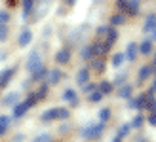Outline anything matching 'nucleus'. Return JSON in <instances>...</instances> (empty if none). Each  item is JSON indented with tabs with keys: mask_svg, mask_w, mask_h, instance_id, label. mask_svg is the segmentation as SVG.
<instances>
[{
	"mask_svg": "<svg viewBox=\"0 0 156 142\" xmlns=\"http://www.w3.org/2000/svg\"><path fill=\"white\" fill-rule=\"evenodd\" d=\"M48 6H50V0H42L40 4H38V8L34 6V10L33 12H36L34 13V21H40L44 15H46V10H48Z\"/></svg>",
	"mask_w": 156,
	"mask_h": 142,
	"instance_id": "nucleus-8",
	"label": "nucleus"
},
{
	"mask_svg": "<svg viewBox=\"0 0 156 142\" xmlns=\"http://www.w3.org/2000/svg\"><path fill=\"white\" fill-rule=\"evenodd\" d=\"M36 2H38V0H23V17H25V19L33 13Z\"/></svg>",
	"mask_w": 156,
	"mask_h": 142,
	"instance_id": "nucleus-12",
	"label": "nucleus"
},
{
	"mask_svg": "<svg viewBox=\"0 0 156 142\" xmlns=\"http://www.w3.org/2000/svg\"><path fill=\"white\" fill-rule=\"evenodd\" d=\"M2 102H4V106H15L19 102V93H8Z\"/></svg>",
	"mask_w": 156,
	"mask_h": 142,
	"instance_id": "nucleus-17",
	"label": "nucleus"
},
{
	"mask_svg": "<svg viewBox=\"0 0 156 142\" xmlns=\"http://www.w3.org/2000/svg\"><path fill=\"white\" fill-rule=\"evenodd\" d=\"M13 74H15V66L2 70V72H0V87H4V85H8V82H10L12 78H13Z\"/></svg>",
	"mask_w": 156,
	"mask_h": 142,
	"instance_id": "nucleus-9",
	"label": "nucleus"
},
{
	"mask_svg": "<svg viewBox=\"0 0 156 142\" xmlns=\"http://www.w3.org/2000/svg\"><path fill=\"white\" fill-rule=\"evenodd\" d=\"M151 40H152V42H156V25L151 29Z\"/></svg>",
	"mask_w": 156,
	"mask_h": 142,
	"instance_id": "nucleus-41",
	"label": "nucleus"
},
{
	"mask_svg": "<svg viewBox=\"0 0 156 142\" xmlns=\"http://www.w3.org/2000/svg\"><path fill=\"white\" fill-rule=\"evenodd\" d=\"M131 93H133V87H131V85H128V83H122L120 89H118V97H120V99H129Z\"/></svg>",
	"mask_w": 156,
	"mask_h": 142,
	"instance_id": "nucleus-18",
	"label": "nucleus"
},
{
	"mask_svg": "<svg viewBox=\"0 0 156 142\" xmlns=\"http://www.w3.org/2000/svg\"><path fill=\"white\" fill-rule=\"evenodd\" d=\"M55 61L59 63V65H65V63H69V61H71V49H67V47L59 49L57 55H55Z\"/></svg>",
	"mask_w": 156,
	"mask_h": 142,
	"instance_id": "nucleus-11",
	"label": "nucleus"
},
{
	"mask_svg": "<svg viewBox=\"0 0 156 142\" xmlns=\"http://www.w3.org/2000/svg\"><path fill=\"white\" fill-rule=\"evenodd\" d=\"M33 142H51V137L48 135V133H40V135H36Z\"/></svg>",
	"mask_w": 156,
	"mask_h": 142,
	"instance_id": "nucleus-33",
	"label": "nucleus"
},
{
	"mask_svg": "<svg viewBox=\"0 0 156 142\" xmlns=\"http://www.w3.org/2000/svg\"><path fill=\"white\" fill-rule=\"evenodd\" d=\"M126 23V13H114L112 17H111V27H120V25H124Z\"/></svg>",
	"mask_w": 156,
	"mask_h": 142,
	"instance_id": "nucleus-19",
	"label": "nucleus"
},
{
	"mask_svg": "<svg viewBox=\"0 0 156 142\" xmlns=\"http://www.w3.org/2000/svg\"><path fill=\"white\" fill-rule=\"evenodd\" d=\"M8 21H10V13L2 10V12H0V25H6Z\"/></svg>",
	"mask_w": 156,
	"mask_h": 142,
	"instance_id": "nucleus-35",
	"label": "nucleus"
},
{
	"mask_svg": "<svg viewBox=\"0 0 156 142\" xmlns=\"http://www.w3.org/2000/svg\"><path fill=\"white\" fill-rule=\"evenodd\" d=\"M91 47H93V55L95 57H103L111 49V46H107L105 42H95V44H91Z\"/></svg>",
	"mask_w": 156,
	"mask_h": 142,
	"instance_id": "nucleus-7",
	"label": "nucleus"
},
{
	"mask_svg": "<svg viewBox=\"0 0 156 142\" xmlns=\"http://www.w3.org/2000/svg\"><path fill=\"white\" fill-rule=\"evenodd\" d=\"M67 131H69V125H61V129H59V133H63V135H65Z\"/></svg>",
	"mask_w": 156,
	"mask_h": 142,
	"instance_id": "nucleus-43",
	"label": "nucleus"
},
{
	"mask_svg": "<svg viewBox=\"0 0 156 142\" xmlns=\"http://www.w3.org/2000/svg\"><path fill=\"white\" fill-rule=\"evenodd\" d=\"M63 100H65V102H71L73 106H78V99H76L74 89H65V93H63Z\"/></svg>",
	"mask_w": 156,
	"mask_h": 142,
	"instance_id": "nucleus-16",
	"label": "nucleus"
},
{
	"mask_svg": "<svg viewBox=\"0 0 156 142\" xmlns=\"http://www.w3.org/2000/svg\"><path fill=\"white\" fill-rule=\"evenodd\" d=\"M137 51L143 53V55H149L152 51V40H151V38H147V40H143L141 44H139L137 46Z\"/></svg>",
	"mask_w": 156,
	"mask_h": 142,
	"instance_id": "nucleus-14",
	"label": "nucleus"
},
{
	"mask_svg": "<svg viewBox=\"0 0 156 142\" xmlns=\"http://www.w3.org/2000/svg\"><path fill=\"white\" fill-rule=\"evenodd\" d=\"M124 61H126V57H124V53H116L114 57H112V66H116V68H118V66L122 65Z\"/></svg>",
	"mask_w": 156,
	"mask_h": 142,
	"instance_id": "nucleus-31",
	"label": "nucleus"
},
{
	"mask_svg": "<svg viewBox=\"0 0 156 142\" xmlns=\"http://www.w3.org/2000/svg\"><path fill=\"white\" fill-rule=\"evenodd\" d=\"M108 117H111V110H108V108H101L99 110V121L101 123H107Z\"/></svg>",
	"mask_w": 156,
	"mask_h": 142,
	"instance_id": "nucleus-28",
	"label": "nucleus"
},
{
	"mask_svg": "<svg viewBox=\"0 0 156 142\" xmlns=\"http://www.w3.org/2000/svg\"><path fill=\"white\" fill-rule=\"evenodd\" d=\"M8 38V27L6 25H0V42H4Z\"/></svg>",
	"mask_w": 156,
	"mask_h": 142,
	"instance_id": "nucleus-38",
	"label": "nucleus"
},
{
	"mask_svg": "<svg viewBox=\"0 0 156 142\" xmlns=\"http://www.w3.org/2000/svg\"><path fill=\"white\" fill-rule=\"evenodd\" d=\"M149 93H152V95L156 93V80H154V83H152V87H151V91H149Z\"/></svg>",
	"mask_w": 156,
	"mask_h": 142,
	"instance_id": "nucleus-44",
	"label": "nucleus"
},
{
	"mask_svg": "<svg viewBox=\"0 0 156 142\" xmlns=\"http://www.w3.org/2000/svg\"><path fill=\"white\" fill-rule=\"evenodd\" d=\"M17 42H19V47H27L30 42H33V30H30V29H23L19 38H17Z\"/></svg>",
	"mask_w": 156,
	"mask_h": 142,
	"instance_id": "nucleus-5",
	"label": "nucleus"
},
{
	"mask_svg": "<svg viewBox=\"0 0 156 142\" xmlns=\"http://www.w3.org/2000/svg\"><path fill=\"white\" fill-rule=\"evenodd\" d=\"M91 66L97 70V72H103L105 70V61H103V57H95L91 61Z\"/></svg>",
	"mask_w": 156,
	"mask_h": 142,
	"instance_id": "nucleus-23",
	"label": "nucleus"
},
{
	"mask_svg": "<svg viewBox=\"0 0 156 142\" xmlns=\"http://www.w3.org/2000/svg\"><path fill=\"white\" fill-rule=\"evenodd\" d=\"M97 89L103 93V95H107V93H111V91H112V83H111V82H103Z\"/></svg>",
	"mask_w": 156,
	"mask_h": 142,
	"instance_id": "nucleus-32",
	"label": "nucleus"
},
{
	"mask_svg": "<svg viewBox=\"0 0 156 142\" xmlns=\"http://www.w3.org/2000/svg\"><path fill=\"white\" fill-rule=\"evenodd\" d=\"M107 30H108V25H101V27L95 30V34H97V36H105V34H107Z\"/></svg>",
	"mask_w": 156,
	"mask_h": 142,
	"instance_id": "nucleus-39",
	"label": "nucleus"
},
{
	"mask_svg": "<svg viewBox=\"0 0 156 142\" xmlns=\"http://www.w3.org/2000/svg\"><path fill=\"white\" fill-rule=\"evenodd\" d=\"M103 131H105V123H93V125H88V127H84L80 131V137L84 140H91V138H99L101 135H103Z\"/></svg>",
	"mask_w": 156,
	"mask_h": 142,
	"instance_id": "nucleus-2",
	"label": "nucleus"
},
{
	"mask_svg": "<svg viewBox=\"0 0 156 142\" xmlns=\"http://www.w3.org/2000/svg\"><path fill=\"white\" fill-rule=\"evenodd\" d=\"M137 44L135 42H129L128 44V47H126V53H124V57H126L128 61H135L137 59Z\"/></svg>",
	"mask_w": 156,
	"mask_h": 142,
	"instance_id": "nucleus-10",
	"label": "nucleus"
},
{
	"mask_svg": "<svg viewBox=\"0 0 156 142\" xmlns=\"http://www.w3.org/2000/svg\"><path fill=\"white\" fill-rule=\"evenodd\" d=\"M93 89H97V85H95V83H88V82H86V83H84V87H82L84 93H91Z\"/></svg>",
	"mask_w": 156,
	"mask_h": 142,
	"instance_id": "nucleus-37",
	"label": "nucleus"
},
{
	"mask_svg": "<svg viewBox=\"0 0 156 142\" xmlns=\"http://www.w3.org/2000/svg\"><path fill=\"white\" fill-rule=\"evenodd\" d=\"M90 80V70L88 68H82V70H78V74H76V82L80 83V85H84L86 82Z\"/></svg>",
	"mask_w": 156,
	"mask_h": 142,
	"instance_id": "nucleus-21",
	"label": "nucleus"
},
{
	"mask_svg": "<svg viewBox=\"0 0 156 142\" xmlns=\"http://www.w3.org/2000/svg\"><path fill=\"white\" fill-rule=\"evenodd\" d=\"M151 74H152V66H141V70H139V82H145Z\"/></svg>",
	"mask_w": 156,
	"mask_h": 142,
	"instance_id": "nucleus-24",
	"label": "nucleus"
},
{
	"mask_svg": "<svg viewBox=\"0 0 156 142\" xmlns=\"http://www.w3.org/2000/svg\"><path fill=\"white\" fill-rule=\"evenodd\" d=\"M8 127H10V117H8V116H0V137L8 131Z\"/></svg>",
	"mask_w": 156,
	"mask_h": 142,
	"instance_id": "nucleus-25",
	"label": "nucleus"
},
{
	"mask_svg": "<svg viewBox=\"0 0 156 142\" xmlns=\"http://www.w3.org/2000/svg\"><path fill=\"white\" fill-rule=\"evenodd\" d=\"M154 66H156V57H154Z\"/></svg>",
	"mask_w": 156,
	"mask_h": 142,
	"instance_id": "nucleus-48",
	"label": "nucleus"
},
{
	"mask_svg": "<svg viewBox=\"0 0 156 142\" xmlns=\"http://www.w3.org/2000/svg\"><path fill=\"white\" fill-rule=\"evenodd\" d=\"M111 142H122V138H120V137H118V135H116V137H114V138H112V140H111Z\"/></svg>",
	"mask_w": 156,
	"mask_h": 142,
	"instance_id": "nucleus-45",
	"label": "nucleus"
},
{
	"mask_svg": "<svg viewBox=\"0 0 156 142\" xmlns=\"http://www.w3.org/2000/svg\"><path fill=\"white\" fill-rule=\"evenodd\" d=\"M129 131H131V125H129V123H124V125H120V127H118V137H120V138L128 137V135H129Z\"/></svg>",
	"mask_w": 156,
	"mask_h": 142,
	"instance_id": "nucleus-27",
	"label": "nucleus"
},
{
	"mask_svg": "<svg viewBox=\"0 0 156 142\" xmlns=\"http://www.w3.org/2000/svg\"><path fill=\"white\" fill-rule=\"evenodd\" d=\"M36 100H38V97L36 95H30V97L27 99V100H23V102H17V104L13 106V117L15 120H19V117H23L27 114V110L33 106V104H36Z\"/></svg>",
	"mask_w": 156,
	"mask_h": 142,
	"instance_id": "nucleus-3",
	"label": "nucleus"
},
{
	"mask_svg": "<svg viewBox=\"0 0 156 142\" xmlns=\"http://www.w3.org/2000/svg\"><path fill=\"white\" fill-rule=\"evenodd\" d=\"M149 123L152 125V127H156V110H154V112H151V116H149Z\"/></svg>",
	"mask_w": 156,
	"mask_h": 142,
	"instance_id": "nucleus-40",
	"label": "nucleus"
},
{
	"mask_svg": "<svg viewBox=\"0 0 156 142\" xmlns=\"http://www.w3.org/2000/svg\"><path fill=\"white\" fill-rule=\"evenodd\" d=\"M8 4H10V6H15V4H17V0H8Z\"/></svg>",
	"mask_w": 156,
	"mask_h": 142,
	"instance_id": "nucleus-47",
	"label": "nucleus"
},
{
	"mask_svg": "<svg viewBox=\"0 0 156 142\" xmlns=\"http://www.w3.org/2000/svg\"><path fill=\"white\" fill-rule=\"evenodd\" d=\"M95 2H101V0H95Z\"/></svg>",
	"mask_w": 156,
	"mask_h": 142,
	"instance_id": "nucleus-49",
	"label": "nucleus"
},
{
	"mask_svg": "<svg viewBox=\"0 0 156 142\" xmlns=\"http://www.w3.org/2000/svg\"><path fill=\"white\" fill-rule=\"evenodd\" d=\"M154 74H156V72H154Z\"/></svg>",
	"mask_w": 156,
	"mask_h": 142,
	"instance_id": "nucleus-50",
	"label": "nucleus"
},
{
	"mask_svg": "<svg viewBox=\"0 0 156 142\" xmlns=\"http://www.w3.org/2000/svg\"><path fill=\"white\" fill-rule=\"evenodd\" d=\"M48 87H50V85H48V83H44L42 87H40V91L36 93V97H38V99H44V97H46V93H48Z\"/></svg>",
	"mask_w": 156,
	"mask_h": 142,
	"instance_id": "nucleus-36",
	"label": "nucleus"
},
{
	"mask_svg": "<svg viewBox=\"0 0 156 142\" xmlns=\"http://www.w3.org/2000/svg\"><path fill=\"white\" fill-rule=\"evenodd\" d=\"M156 25V13H149L147 15V19H145V27H143V30L145 32H151V29Z\"/></svg>",
	"mask_w": 156,
	"mask_h": 142,
	"instance_id": "nucleus-20",
	"label": "nucleus"
},
{
	"mask_svg": "<svg viewBox=\"0 0 156 142\" xmlns=\"http://www.w3.org/2000/svg\"><path fill=\"white\" fill-rule=\"evenodd\" d=\"M23 138H25V135H17V137H15L12 142H23Z\"/></svg>",
	"mask_w": 156,
	"mask_h": 142,
	"instance_id": "nucleus-42",
	"label": "nucleus"
},
{
	"mask_svg": "<svg viewBox=\"0 0 156 142\" xmlns=\"http://www.w3.org/2000/svg\"><path fill=\"white\" fill-rule=\"evenodd\" d=\"M65 4H69V6H73V4H76V0H65Z\"/></svg>",
	"mask_w": 156,
	"mask_h": 142,
	"instance_id": "nucleus-46",
	"label": "nucleus"
},
{
	"mask_svg": "<svg viewBox=\"0 0 156 142\" xmlns=\"http://www.w3.org/2000/svg\"><path fill=\"white\" fill-rule=\"evenodd\" d=\"M63 78V72H61L59 68H53V70H48V74H46V80H48V85H55L59 83V80Z\"/></svg>",
	"mask_w": 156,
	"mask_h": 142,
	"instance_id": "nucleus-6",
	"label": "nucleus"
},
{
	"mask_svg": "<svg viewBox=\"0 0 156 142\" xmlns=\"http://www.w3.org/2000/svg\"><path fill=\"white\" fill-rule=\"evenodd\" d=\"M126 4H128V0H116V8H118L120 13L126 12Z\"/></svg>",
	"mask_w": 156,
	"mask_h": 142,
	"instance_id": "nucleus-34",
	"label": "nucleus"
},
{
	"mask_svg": "<svg viewBox=\"0 0 156 142\" xmlns=\"http://www.w3.org/2000/svg\"><path fill=\"white\" fill-rule=\"evenodd\" d=\"M46 74H48V70H46L44 66H40L38 70H34V72H33V80L34 82H40V80H44V78H46Z\"/></svg>",
	"mask_w": 156,
	"mask_h": 142,
	"instance_id": "nucleus-26",
	"label": "nucleus"
},
{
	"mask_svg": "<svg viewBox=\"0 0 156 142\" xmlns=\"http://www.w3.org/2000/svg\"><path fill=\"white\" fill-rule=\"evenodd\" d=\"M124 13H128V15H137V13H139V0H128L126 12H124Z\"/></svg>",
	"mask_w": 156,
	"mask_h": 142,
	"instance_id": "nucleus-15",
	"label": "nucleus"
},
{
	"mask_svg": "<svg viewBox=\"0 0 156 142\" xmlns=\"http://www.w3.org/2000/svg\"><path fill=\"white\" fill-rule=\"evenodd\" d=\"M71 117V112L67 108H50L42 112V120L44 121H53V120H69Z\"/></svg>",
	"mask_w": 156,
	"mask_h": 142,
	"instance_id": "nucleus-1",
	"label": "nucleus"
},
{
	"mask_svg": "<svg viewBox=\"0 0 156 142\" xmlns=\"http://www.w3.org/2000/svg\"><path fill=\"white\" fill-rule=\"evenodd\" d=\"M80 57L86 59V61L93 59V57H95V55H93V47H91V46H84L82 49H80Z\"/></svg>",
	"mask_w": 156,
	"mask_h": 142,
	"instance_id": "nucleus-22",
	"label": "nucleus"
},
{
	"mask_svg": "<svg viewBox=\"0 0 156 142\" xmlns=\"http://www.w3.org/2000/svg\"><path fill=\"white\" fill-rule=\"evenodd\" d=\"M40 66H44V65H42V59H40V53H38V51H33V53L29 55V59H27V70L33 74L34 70H38Z\"/></svg>",
	"mask_w": 156,
	"mask_h": 142,
	"instance_id": "nucleus-4",
	"label": "nucleus"
},
{
	"mask_svg": "<svg viewBox=\"0 0 156 142\" xmlns=\"http://www.w3.org/2000/svg\"><path fill=\"white\" fill-rule=\"evenodd\" d=\"M105 36H107V38H105V44H107V46H114V42L118 40V32H116L114 27H108V30H107Z\"/></svg>",
	"mask_w": 156,
	"mask_h": 142,
	"instance_id": "nucleus-13",
	"label": "nucleus"
},
{
	"mask_svg": "<svg viewBox=\"0 0 156 142\" xmlns=\"http://www.w3.org/2000/svg\"><path fill=\"white\" fill-rule=\"evenodd\" d=\"M101 99H103V93H101L99 89H93L90 93V102H99Z\"/></svg>",
	"mask_w": 156,
	"mask_h": 142,
	"instance_id": "nucleus-30",
	"label": "nucleus"
},
{
	"mask_svg": "<svg viewBox=\"0 0 156 142\" xmlns=\"http://www.w3.org/2000/svg\"><path fill=\"white\" fill-rule=\"evenodd\" d=\"M143 123H145V116H143V114H139V116H135V117H133V121H131L129 125H131L133 129H139Z\"/></svg>",
	"mask_w": 156,
	"mask_h": 142,
	"instance_id": "nucleus-29",
	"label": "nucleus"
}]
</instances>
